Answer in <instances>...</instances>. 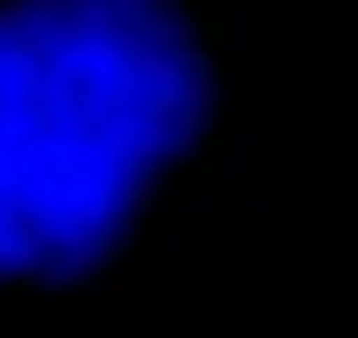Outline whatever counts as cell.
Returning a JSON list of instances; mask_svg holds the SVG:
<instances>
[{
  "mask_svg": "<svg viewBox=\"0 0 358 338\" xmlns=\"http://www.w3.org/2000/svg\"><path fill=\"white\" fill-rule=\"evenodd\" d=\"M266 166L232 0H0V292L133 286Z\"/></svg>",
  "mask_w": 358,
  "mask_h": 338,
  "instance_id": "1",
  "label": "cell"
}]
</instances>
